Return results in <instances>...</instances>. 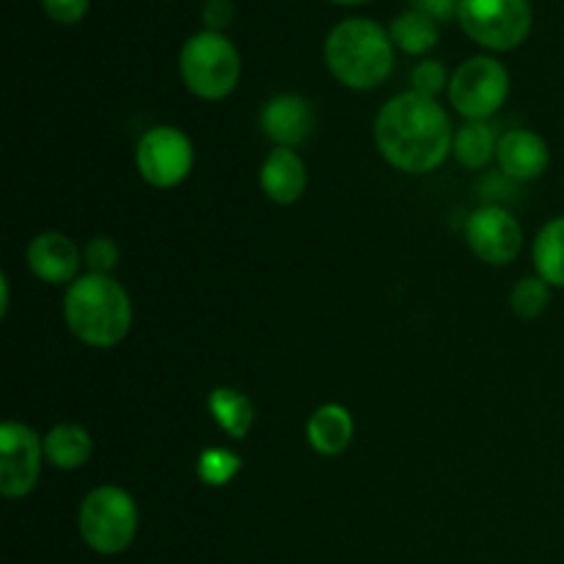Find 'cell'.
Returning <instances> with one entry per match:
<instances>
[{
    "label": "cell",
    "instance_id": "cell-1",
    "mask_svg": "<svg viewBox=\"0 0 564 564\" xmlns=\"http://www.w3.org/2000/svg\"><path fill=\"white\" fill-rule=\"evenodd\" d=\"M375 143L389 165L430 174L452 154L455 127L435 99L416 91L391 97L375 119Z\"/></svg>",
    "mask_w": 564,
    "mask_h": 564
},
{
    "label": "cell",
    "instance_id": "cell-2",
    "mask_svg": "<svg viewBox=\"0 0 564 564\" xmlns=\"http://www.w3.org/2000/svg\"><path fill=\"white\" fill-rule=\"evenodd\" d=\"M66 328L83 345L108 350L121 345L132 328V301L113 275L86 273L72 281L64 297Z\"/></svg>",
    "mask_w": 564,
    "mask_h": 564
},
{
    "label": "cell",
    "instance_id": "cell-3",
    "mask_svg": "<svg viewBox=\"0 0 564 564\" xmlns=\"http://www.w3.org/2000/svg\"><path fill=\"white\" fill-rule=\"evenodd\" d=\"M323 53L330 75L352 91H372L394 69L391 33L369 17H350L330 28Z\"/></svg>",
    "mask_w": 564,
    "mask_h": 564
},
{
    "label": "cell",
    "instance_id": "cell-4",
    "mask_svg": "<svg viewBox=\"0 0 564 564\" xmlns=\"http://www.w3.org/2000/svg\"><path fill=\"white\" fill-rule=\"evenodd\" d=\"M180 72L193 97L218 102L229 97L240 83L242 61L226 33L198 31L182 44Z\"/></svg>",
    "mask_w": 564,
    "mask_h": 564
},
{
    "label": "cell",
    "instance_id": "cell-5",
    "mask_svg": "<svg viewBox=\"0 0 564 564\" xmlns=\"http://www.w3.org/2000/svg\"><path fill=\"white\" fill-rule=\"evenodd\" d=\"M80 538L94 554H124L138 534V505L124 488L99 485L80 501L77 512Z\"/></svg>",
    "mask_w": 564,
    "mask_h": 564
},
{
    "label": "cell",
    "instance_id": "cell-6",
    "mask_svg": "<svg viewBox=\"0 0 564 564\" xmlns=\"http://www.w3.org/2000/svg\"><path fill=\"white\" fill-rule=\"evenodd\" d=\"M457 22L479 47L507 53L527 42L534 14L529 0H460Z\"/></svg>",
    "mask_w": 564,
    "mask_h": 564
},
{
    "label": "cell",
    "instance_id": "cell-7",
    "mask_svg": "<svg viewBox=\"0 0 564 564\" xmlns=\"http://www.w3.org/2000/svg\"><path fill=\"white\" fill-rule=\"evenodd\" d=\"M510 97V72L490 55L463 61L449 80V102L463 119L488 121Z\"/></svg>",
    "mask_w": 564,
    "mask_h": 564
},
{
    "label": "cell",
    "instance_id": "cell-8",
    "mask_svg": "<svg viewBox=\"0 0 564 564\" xmlns=\"http://www.w3.org/2000/svg\"><path fill=\"white\" fill-rule=\"evenodd\" d=\"M193 143L180 127L158 124L147 130L138 141L135 165L143 182L160 191L182 185L193 171Z\"/></svg>",
    "mask_w": 564,
    "mask_h": 564
},
{
    "label": "cell",
    "instance_id": "cell-9",
    "mask_svg": "<svg viewBox=\"0 0 564 564\" xmlns=\"http://www.w3.org/2000/svg\"><path fill=\"white\" fill-rule=\"evenodd\" d=\"M44 441L22 422H6L0 427V494L6 499H22L31 494L42 474Z\"/></svg>",
    "mask_w": 564,
    "mask_h": 564
},
{
    "label": "cell",
    "instance_id": "cell-10",
    "mask_svg": "<svg viewBox=\"0 0 564 564\" xmlns=\"http://www.w3.org/2000/svg\"><path fill=\"white\" fill-rule=\"evenodd\" d=\"M466 242L474 257L494 268L516 262L523 248V229L510 209L485 204L466 220Z\"/></svg>",
    "mask_w": 564,
    "mask_h": 564
},
{
    "label": "cell",
    "instance_id": "cell-11",
    "mask_svg": "<svg viewBox=\"0 0 564 564\" xmlns=\"http://www.w3.org/2000/svg\"><path fill=\"white\" fill-rule=\"evenodd\" d=\"M314 108L301 94H275L273 99L262 105L259 113V127L264 135L281 149H295L312 135L314 130Z\"/></svg>",
    "mask_w": 564,
    "mask_h": 564
},
{
    "label": "cell",
    "instance_id": "cell-12",
    "mask_svg": "<svg viewBox=\"0 0 564 564\" xmlns=\"http://www.w3.org/2000/svg\"><path fill=\"white\" fill-rule=\"evenodd\" d=\"M83 253L75 240L61 231H42L28 246V268L44 284H72L77 281Z\"/></svg>",
    "mask_w": 564,
    "mask_h": 564
},
{
    "label": "cell",
    "instance_id": "cell-13",
    "mask_svg": "<svg viewBox=\"0 0 564 564\" xmlns=\"http://www.w3.org/2000/svg\"><path fill=\"white\" fill-rule=\"evenodd\" d=\"M496 160L507 180L534 182L545 174L551 163V149L543 135L532 130H510L499 138Z\"/></svg>",
    "mask_w": 564,
    "mask_h": 564
},
{
    "label": "cell",
    "instance_id": "cell-14",
    "mask_svg": "<svg viewBox=\"0 0 564 564\" xmlns=\"http://www.w3.org/2000/svg\"><path fill=\"white\" fill-rule=\"evenodd\" d=\"M259 185H262L264 196L270 202L281 204V207H292L295 202H301L308 187L306 163L292 149L275 147L264 158L262 169H259Z\"/></svg>",
    "mask_w": 564,
    "mask_h": 564
},
{
    "label": "cell",
    "instance_id": "cell-15",
    "mask_svg": "<svg viewBox=\"0 0 564 564\" xmlns=\"http://www.w3.org/2000/svg\"><path fill=\"white\" fill-rule=\"evenodd\" d=\"M352 435H356L352 413L336 402L319 405L306 422L308 446L323 457H339L341 452H347V446L352 444Z\"/></svg>",
    "mask_w": 564,
    "mask_h": 564
},
{
    "label": "cell",
    "instance_id": "cell-16",
    "mask_svg": "<svg viewBox=\"0 0 564 564\" xmlns=\"http://www.w3.org/2000/svg\"><path fill=\"white\" fill-rule=\"evenodd\" d=\"M91 452V435L80 424H55L44 435V457L50 460V466L61 468V471H75V468L86 466Z\"/></svg>",
    "mask_w": 564,
    "mask_h": 564
},
{
    "label": "cell",
    "instance_id": "cell-17",
    "mask_svg": "<svg viewBox=\"0 0 564 564\" xmlns=\"http://www.w3.org/2000/svg\"><path fill=\"white\" fill-rule=\"evenodd\" d=\"M207 408L209 413H213L215 424H218L229 438L242 441L248 433H251L257 411H253V402L248 400L242 391L229 389V386H220V389H215L213 394H209Z\"/></svg>",
    "mask_w": 564,
    "mask_h": 564
},
{
    "label": "cell",
    "instance_id": "cell-18",
    "mask_svg": "<svg viewBox=\"0 0 564 564\" xmlns=\"http://www.w3.org/2000/svg\"><path fill=\"white\" fill-rule=\"evenodd\" d=\"M534 270L545 284L554 290H564V215L551 218L543 229L538 231L532 246Z\"/></svg>",
    "mask_w": 564,
    "mask_h": 564
},
{
    "label": "cell",
    "instance_id": "cell-19",
    "mask_svg": "<svg viewBox=\"0 0 564 564\" xmlns=\"http://www.w3.org/2000/svg\"><path fill=\"white\" fill-rule=\"evenodd\" d=\"M496 149H499V138H496L494 127L488 121H466L460 130H455L452 154L466 169H485L496 158Z\"/></svg>",
    "mask_w": 564,
    "mask_h": 564
},
{
    "label": "cell",
    "instance_id": "cell-20",
    "mask_svg": "<svg viewBox=\"0 0 564 564\" xmlns=\"http://www.w3.org/2000/svg\"><path fill=\"white\" fill-rule=\"evenodd\" d=\"M391 33V42L394 47H400L402 53L408 55H424L438 44L441 31H438V22L430 20L427 14L416 9H408L402 11L400 17H394L389 28Z\"/></svg>",
    "mask_w": 564,
    "mask_h": 564
},
{
    "label": "cell",
    "instance_id": "cell-21",
    "mask_svg": "<svg viewBox=\"0 0 564 564\" xmlns=\"http://www.w3.org/2000/svg\"><path fill=\"white\" fill-rule=\"evenodd\" d=\"M551 290L554 286L545 284L540 275H527L518 281L510 292V306L516 317L521 319H538L551 306Z\"/></svg>",
    "mask_w": 564,
    "mask_h": 564
},
{
    "label": "cell",
    "instance_id": "cell-22",
    "mask_svg": "<svg viewBox=\"0 0 564 564\" xmlns=\"http://www.w3.org/2000/svg\"><path fill=\"white\" fill-rule=\"evenodd\" d=\"M240 468H242V460L235 455V452L213 446V449H204L202 455H198L196 471L204 485H209V488H224V485H229L231 479L240 474Z\"/></svg>",
    "mask_w": 564,
    "mask_h": 564
},
{
    "label": "cell",
    "instance_id": "cell-23",
    "mask_svg": "<svg viewBox=\"0 0 564 564\" xmlns=\"http://www.w3.org/2000/svg\"><path fill=\"white\" fill-rule=\"evenodd\" d=\"M449 80L452 77L446 75V66L435 58L422 61V64L413 66V72H411L413 91L422 94V97H430V99L438 97L444 88L449 91Z\"/></svg>",
    "mask_w": 564,
    "mask_h": 564
},
{
    "label": "cell",
    "instance_id": "cell-24",
    "mask_svg": "<svg viewBox=\"0 0 564 564\" xmlns=\"http://www.w3.org/2000/svg\"><path fill=\"white\" fill-rule=\"evenodd\" d=\"M83 262L88 264V273L110 275L116 270V264H119V246H116V240H110L105 235L91 237L86 242V248H83Z\"/></svg>",
    "mask_w": 564,
    "mask_h": 564
},
{
    "label": "cell",
    "instance_id": "cell-25",
    "mask_svg": "<svg viewBox=\"0 0 564 564\" xmlns=\"http://www.w3.org/2000/svg\"><path fill=\"white\" fill-rule=\"evenodd\" d=\"M91 0H42L44 14L58 25H75L88 14Z\"/></svg>",
    "mask_w": 564,
    "mask_h": 564
},
{
    "label": "cell",
    "instance_id": "cell-26",
    "mask_svg": "<svg viewBox=\"0 0 564 564\" xmlns=\"http://www.w3.org/2000/svg\"><path fill=\"white\" fill-rule=\"evenodd\" d=\"M202 20L204 31L224 33L231 25V20H235V3L231 0H207L202 9Z\"/></svg>",
    "mask_w": 564,
    "mask_h": 564
},
{
    "label": "cell",
    "instance_id": "cell-27",
    "mask_svg": "<svg viewBox=\"0 0 564 564\" xmlns=\"http://www.w3.org/2000/svg\"><path fill=\"white\" fill-rule=\"evenodd\" d=\"M411 9L422 11V14H427L435 22H449L457 20L460 0H411Z\"/></svg>",
    "mask_w": 564,
    "mask_h": 564
},
{
    "label": "cell",
    "instance_id": "cell-28",
    "mask_svg": "<svg viewBox=\"0 0 564 564\" xmlns=\"http://www.w3.org/2000/svg\"><path fill=\"white\" fill-rule=\"evenodd\" d=\"M0 290H3V306H0V314L6 317V312H9V279H0Z\"/></svg>",
    "mask_w": 564,
    "mask_h": 564
},
{
    "label": "cell",
    "instance_id": "cell-29",
    "mask_svg": "<svg viewBox=\"0 0 564 564\" xmlns=\"http://www.w3.org/2000/svg\"><path fill=\"white\" fill-rule=\"evenodd\" d=\"M330 3H339V6H364L369 0H330Z\"/></svg>",
    "mask_w": 564,
    "mask_h": 564
}]
</instances>
